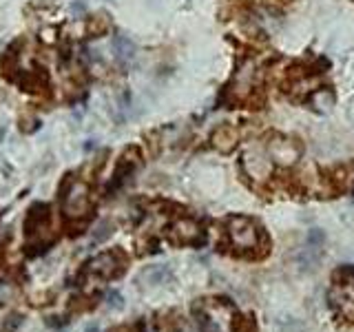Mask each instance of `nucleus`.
Returning <instances> with one entry per match:
<instances>
[{
  "label": "nucleus",
  "mask_w": 354,
  "mask_h": 332,
  "mask_svg": "<svg viewBox=\"0 0 354 332\" xmlns=\"http://www.w3.org/2000/svg\"><path fill=\"white\" fill-rule=\"evenodd\" d=\"M237 142H239V133L232 124H221L213 133V144L221 153H230L232 149L237 147Z\"/></svg>",
  "instance_id": "5"
},
{
  "label": "nucleus",
  "mask_w": 354,
  "mask_h": 332,
  "mask_svg": "<svg viewBox=\"0 0 354 332\" xmlns=\"http://www.w3.org/2000/svg\"><path fill=\"white\" fill-rule=\"evenodd\" d=\"M64 210L71 217H82L88 210V188L80 182H75L69 193L64 195Z\"/></svg>",
  "instance_id": "4"
},
{
  "label": "nucleus",
  "mask_w": 354,
  "mask_h": 332,
  "mask_svg": "<svg viewBox=\"0 0 354 332\" xmlns=\"http://www.w3.org/2000/svg\"><path fill=\"white\" fill-rule=\"evenodd\" d=\"M173 235L177 237V241H182V243H193L199 239V226L193 219H180L173 226Z\"/></svg>",
  "instance_id": "8"
},
{
  "label": "nucleus",
  "mask_w": 354,
  "mask_h": 332,
  "mask_svg": "<svg viewBox=\"0 0 354 332\" xmlns=\"http://www.w3.org/2000/svg\"><path fill=\"white\" fill-rule=\"evenodd\" d=\"M313 104L319 111H330V107L335 104V98H332V93L328 91V89H321V91H317L313 95Z\"/></svg>",
  "instance_id": "10"
},
{
  "label": "nucleus",
  "mask_w": 354,
  "mask_h": 332,
  "mask_svg": "<svg viewBox=\"0 0 354 332\" xmlns=\"http://www.w3.org/2000/svg\"><path fill=\"white\" fill-rule=\"evenodd\" d=\"M106 299H109V306H111V308H115V310H120L122 306H124V299H122V295L115 293V290H113V293H109Z\"/></svg>",
  "instance_id": "13"
},
{
  "label": "nucleus",
  "mask_w": 354,
  "mask_h": 332,
  "mask_svg": "<svg viewBox=\"0 0 354 332\" xmlns=\"http://www.w3.org/2000/svg\"><path fill=\"white\" fill-rule=\"evenodd\" d=\"M171 279H173V270H171V266H166V264L149 266V268H144L140 275V282H144L147 286H164Z\"/></svg>",
  "instance_id": "6"
},
{
  "label": "nucleus",
  "mask_w": 354,
  "mask_h": 332,
  "mask_svg": "<svg viewBox=\"0 0 354 332\" xmlns=\"http://www.w3.org/2000/svg\"><path fill=\"white\" fill-rule=\"evenodd\" d=\"M266 151H268V158L272 162L281 164V166H292L299 158H301V147H299V142L292 138H286V136H272Z\"/></svg>",
  "instance_id": "2"
},
{
  "label": "nucleus",
  "mask_w": 354,
  "mask_h": 332,
  "mask_svg": "<svg viewBox=\"0 0 354 332\" xmlns=\"http://www.w3.org/2000/svg\"><path fill=\"white\" fill-rule=\"evenodd\" d=\"M228 235H230L232 246H237L241 250L254 248L259 241V232H257V226H254V221L243 215L228 219Z\"/></svg>",
  "instance_id": "1"
},
{
  "label": "nucleus",
  "mask_w": 354,
  "mask_h": 332,
  "mask_svg": "<svg viewBox=\"0 0 354 332\" xmlns=\"http://www.w3.org/2000/svg\"><path fill=\"white\" fill-rule=\"evenodd\" d=\"M177 332H199V330H193V328H188V326H182Z\"/></svg>",
  "instance_id": "14"
},
{
  "label": "nucleus",
  "mask_w": 354,
  "mask_h": 332,
  "mask_svg": "<svg viewBox=\"0 0 354 332\" xmlns=\"http://www.w3.org/2000/svg\"><path fill=\"white\" fill-rule=\"evenodd\" d=\"M124 257L118 250H109V252H100L97 257H93L86 264V273L95 275L100 279H113L124 268Z\"/></svg>",
  "instance_id": "3"
},
{
  "label": "nucleus",
  "mask_w": 354,
  "mask_h": 332,
  "mask_svg": "<svg viewBox=\"0 0 354 332\" xmlns=\"http://www.w3.org/2000/svg\"><path fill=\"white\" fill-rule=\"evenodd\" d=\"M199 332H219L215 321H210V317H206L204 313L199 315Z\"/></svg>",
  "instance_id": "12"
},
{
  "label": "nucleus",
  "mask_w": 354,
  "mask_h": 332,
  "mask_svg": "<svg viewBox=\"0 0 354 332\" xmlns=\"http://www.w3.org/2000/svg\"><path fill=\"white\" fill-rule=\"evenodd\" d=\"M113 51H115V58L122 64H129L133 58H136V44H133L127 36H115L113 38Z\"/></svg>",
  "instance_id": "9"
},
{
  "label": "nucleus",
  "mask_w": 354,
  "mask_h": 332,
  "mask_svg": "<svg viewBox=\"0 0 354 332\" xmlns=\"http://www.w3.org/2000/svg\"><path fill=\"white\" fill-rule=\"evenodd\" d=\"M324 243H326V235H324V230L321 228H313L308 232V237H306V246L310 248H324Z\"/></svg>",
  "instance_id": "11"
},
{
  "label": "nucleus",
  "mask_w": 354,
  "mask_h": 332,
  "mask_svg": "<svg viewBox=\"0 0 354 332\" xmlns=\"http://www.w3.org/2000/svg\"><path fill=\"white\" fill-rule=\"evenodd\" d=\"M243 166H246L248 175L254 177V180H263V177L270 175V160L266 158V155L246 153V155H243Z\"/></svg>",
  "instance_id": "7"
}]
</instances>
